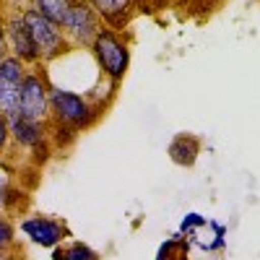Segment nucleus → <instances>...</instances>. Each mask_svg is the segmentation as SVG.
<instances>
[{"label": "nucleus", "mask_w": 260, "mask_h": 260, "mask_svg": "<svg viewBox=\"0 0 260 260\" xmlns=\"http://www.w3.org/2000/svg\"><path fill=\"white\" fill-rule=\"evenodd\" d=\"M24 21H26L29 37H31L34 47H37V55H39L42 65L52 62L55 57H60V55H65L71 50L68 42H65V37H62V31H60V24H55L52 18H47L34 6L24 8Z\"/></svg>", "instance_id": "obj_3"}, {"label": "nucleus", "mask_w": 260, "mask_h": 260, "mask_svg": "<svg viewBox=\"0 0 260 260\" xmlns=\"http://www.w3.org/2000/svg\"><path fill=\"white\" fill-rule=\"evenodd\" d=\"M8 39H6V16L0 13V62H3L8 57Z\"/></svg>", "instance_id": "obj_16"}, {"label": "nucleus", "mask_w": 260, "mask_h": 260, "mask_svg": "<svg viewBox=\"0 0 260 260\" xmlns=\"http://www.w3.org/2000/svg\"><path fill=\"white\" fill-rule=\"evenodd\" d=\"M31 6H34L37 11H42L47 18H52L55 24H60L62 16H65V11L73 6V0H31Z\"/></svg>", "instance_id": "obj_13"}, {"label": "nucleus", "mask_w": 260, "mask_h": 260, "mask_svg": "<svg viewBox=\"0 0 260 260\" xmlns=\"http://www.w3.org/2000/svg\"><path fill=\"white\" fill-rule=\"evenodd\" d=\"M99 117V107L89 96H83L78 91H68L52 86L50 89V122L60 125L71 133H81V130L91 127Z\"/></svg>", "instance_id": "obj_1"}, {"label": "nucleus", "mask_w": 260, "mask_h": 260, "mask_svg": "<svg viewBox=\"0 0 260 260\" xmlns=\"http://www.w3.org/2000/svg\"><path fill=\"white\" fill-rule=\"evenodd\" d=\"M21 232L39 247H57V245H62L65 237H71L65 221L55 219V216H42V213L26 216L21 221Z\"/></svg>", "instance_id": "obj_9"}, {"label": "nucleus", "mask_w": 260, "mask_h": 260, "mask_svg": "<svg viewBox=\"0 0 260 260\" xmlns=\"http://www.w3.org/2000/svg\"><path fill=\"white\" fill-rule=\"evenodd\" d=\"M102 18L99 13L91 8L89 0H73V6L65 11L62 21H60V31L68 42V47H91L96 34L102 31Z\"/></svg>", "instance_id": "obj_5"}, {"label": "nucleus", "mask_w": 260, "mask_h": 260, "mask_svg": "<svg viewBox=\"0 0 260 260\" xmlns=\"http://www.w3.org/2000/svg\"><path fill=\"white\" fill-rule=\"evenodd\" d=\"M8 133L11 143L18 146L21 151H31V154H47L50 148V125L47 122H37L29 117L13 115L8 120Z\"/></svg>", "instance_id": "obj_6"}, {"label": "nucleus", "mask_w": 260, "mask_h": 260, "mask_svg": "<svg viewBox=\"0 0 260 260\" xmlns=\"http://www.w3.org/2000/svg\"><path fill=\"white\" fill-rule=\"evenodd\" d=\"M198 151H201V143L195 136H177L175 141L169 143V156L175 159L177 164L182 167H192L195 164V156H198Z\"/></svg>", "instance_id": "obj_11"}, {"label": "nucleus", "mask_w": 260, "mask_h": 260, "mask_svg": "<svg viewBox=\"0 0 260 260\" xmlns=\"http://www.w3.org/2000/svg\"><path fill=\"white\" fill-rule=\"evenodd\" d=\"M91 8L99 13L102 24L110 26L115 31L125 29L133 18V11H136V0H89Z\"/></svg>", "instance_id": "obj_10"}, {"label": "nucleus", "mask_w": 260, "mask_h": 260, "mask_svg": "<svg viewBox=\"0 0 260 260\" xmlns=\"http://www.w3.org/2000/svg\"><path fill=\"white\" fill-rule=\"evenodd\" d=\"M50 89L52 83L45 73V65H31L26 71V78L21 83L18 96V115L37 122H50Z\"/></svg>", "instance_id": "obj_4"}, {"label": "nucleus", "mask_w": 260, "mask_h": 260, "mask_svg": "<svg viewBox=\"0 0 260 260\" xmlns=\"http://www.w3.org/2000/svg\"><path fill=\"white\" fill-rule=\"evenodd\" d=\"M13 242H16V226L11 224L8 216H0V252L13 250Z\"/></svg>", "instance_id": "obj_14"}, {"label": "nucleus", "mask_w": 260, "mask_h": 260, "mask_svg": "<svg viewBox=\"0 0 260 260\" xmlns=\"http://www.w3.org/2000/svg\"><path fill=\"white\" fill-rule=\"evenodd\" d=\"M6 39H8V52L11 57L21 60L24 65H39V55L37 47L29 37L26 21H24V11H8L6 16Z\"/></svg>", "instance_id": "obj_8"}, {"label": "nucleus", "mask_w": 260, "mask_h": 260, "mask_svg": "<svg viewBox=\"0 0 260 260\" xmlns=\"http://www.w3.org/2000/svg\"><path fill=\"white\" fill-rule=\"evenodd\" d=\"M11 143V133H8V117L0 112V154H6V148Z\"/></svg>", "instance_id": "obj_15"}, {"label": "nucleus", "mask_w": 260, "mask_h": 260, "mask_svg": "<svg viewBox=\"0 0 260 260\" xmlns=\"http://www.w3.org/2000/svg\"><path fill=\"white\" fill-rule=\"evenodd\" d=\"M29 65H24L16 57H6L0 62V112L8 120L18 115V96H21V83L26 78Z\"/></svg>", "instance_id": "obj_7"}, {"label": "nucleus", "mask_w": 260, "mask_h": 260, "mask_svg": "<svg viewBox=\"0 0 260 260\" xmlns=\"http://www.w3.org/2000/svg\"><path fill=\"white\" fill-rule=\"evenodd\" d=\"M52 260H102L99 252L83 242H62L52 247Z\"/></svg>", "instance_id": "obj_12"}, {"label": "nucleus", "mask_w": 260, "mask_h": 260, "mask_svg": "<svg viewBox=\"0 0 260 260\" xmlns=\"http://www.w3.org/2000/svg\"><path fill=\"white\" fill-rule=\"evenodd\" d=\"M91 52H94V60L99 65L102 76L110 78L117 86L130 68V47L120 37V31H115L110 26H102V31L96 34L94 45H91Z\"/></svg>", "instance_id": "obj_2"}]
</instances>
